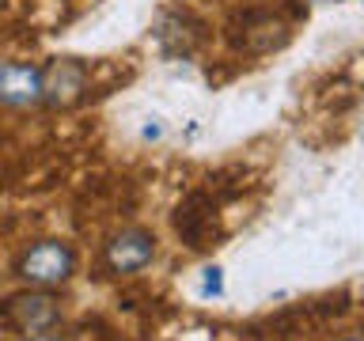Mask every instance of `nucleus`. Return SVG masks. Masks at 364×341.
Segmentation results:
<instances>
[{
    "mask_svg": "<svg viewBox=\"0 0 364 341\" xmlns=\"http://www.w3.org/2000/svg\"><path fill=\"white\" fill-rule=\"evenodd\" d=\"M42 107V65L38 61H0V110Z\"/></svg>",
    "mask_w": 364,
    "mask_h": 341,
    "instance_id": "nucleus-5",
    "label": "nucleus"
},
{
    "mask_svg": "<svg viewBox=\"0 0 364 341\" xmlns=\"http://www.w3.org/2000/svg\"><path fill=\"white\" fill-rule=\"evenodd\" d=\"M91 91V65L80 57H53L42 65V107L50 110H68L84 102Z\"/></svg>",
    "mask_w": 364,
    "mask_h": 341,
    "instance_id": "nucleus-4",
    "label": "nucleus"
},
{
    "mask_svg": "<svg viewBox=\"0 0 364 341\" xmlns=\"http://www.w3.org/2000/svg\"><path fill=\"white\" fill-rule=\"evenodd\" d=\"M68 311L61 296L50 288H16L0 300V326L11 337H31V334H50V330H65Z\"/></svg>",
    "mask_w": 364,
    "mask_h": 341,
    "instance_id": "nucleus-3",
    "label": "nucleus"
},
{
    "mask_svg": "<svg viewBox=\"0 0 364 341\" xmlns=\"http://www.w3.org/2000/svg\"><path fill=\"white\" fill-rule=\"evenodd\" d=\"M289 42V23H281L273 11H247L243 16V38L239 50L247 53H273Z\"/></svg>",
    "mask_w": 364,
    "mask_h": 341,
    "instance_id": "nucleus-7",
    "label": "nucleus"
},
{
    "mask_svg": "<svg viewBox=\"0 0 364 341\" xmlns=\"http://www.w3.org/2000/svg\"><path fill=\"white\" fill-rule=\"evenodd\" d=\"M360 4H364V0H360Z\"/></svg>",
    "mask_w": 364,
    "mask_h": 341,
    "instance_id": "nucleus-13",
    "label": "nucleus"
},
{
    "mask_svg": "<svg viewBox=\"0 0 364 341\" xmlns=\"http://www.w3.org/2000/svg\"><path fill=\"white\" fill-rule=\"evenodd\" d=\"M156 258H159V235L152 227L125 224L99 243L95 269L110 281H125V277H141L144 269H152Z\"/></svg>",
    "mask_w": 364,
    "mask_h": 341,
    "instance_id": "nucleus-2",
    "label": "nucleus"
},
{
    "mask_svg": "<svg viewBox=\"0 0 364 341\" xmlns=\"http://www.w3.org/2000/svg\"><path fill=\"white\" fill-rule=\"evenodd\" d=\"M11 341H73L65 330H50V334H31V337H11Z\"/></svg>",
    "mask_w": 364,
    "mask_h": 341,
    "instance_id": "nucleus-11",
    "label": "nucleus"
},
{
    "mask_svg": "<svg viewBox=\"0 0 364 341\" xmlns=\"http://www.w3.org/2000/svg\"><path fill=\"white\" fill-rule=\"evenodd\" d=\"M80 269V250L61 235H42L31 239L27 247L11 261V277L19 288H65Z\"/></svg>",
    "mask_w": 364,
    "mask_h": 341,
    "instance_id": "nucleus-1",
    "label": "nucleus"
},
{
    "mask_svg": "<svg viewBox=\"0 0 364 341\" xmlns=\"http://www.w3.org/2000/svg\"><path fill=\"white\" fill-rule=\"evenodd\" d=\"M209 227H213V205H209V197H205V193H190V197L178 205V212H175L178 239L190 250H201V247H209Z\"/></svg>",
    "mask_w": 364,
    "mask_h": 341,
    "instance_id": "nucleus-8",
    "label": "nucleus"
},
{
    "mask_svg": "<svg viewBox=\"0 0 364 341\" xmlns=\"http://www.w3.org/2000/svg\"><path fill=\"white\" fill-rule=\"evenodd\" d=\"M159 136H164V121H159V118H148L144 129H141V141H159Z\"/></svg>",
    "mask_w": 364,
    "mask_h": 341,
    "instance_id": "nucleus-10",
    "label": "nucleus"
},
{
    "mask_svg": "<svg viewBox=\"0 0 364 341\" xmlns=\"http://www.w3.org/2000/svg\"><path fill=\"white\" fill-rule=\"evenodd\" d=\"M201 296L205 300H220L224 296V269L220 266H205L201 269Z\"/></svg>",
    "mask_w": 364,
    "mask_h": 341,
    "instance_id": "nucleus-9",
    "label": "nucleus"
},
{
    "mask_svg": "<svg viewBox=\"0 0 364 341\" xmlns=\"http://www.w3.org/2000/svg\"><path fill=\"white\" fill-rule=\"evenodd\" d=\"M334 341H364V330H349V334H341Z\"/></svg>",
    "mask_w": 364,
    "mask_h": 341,
    "instance_id": "nucleus-12",
    "label": "nucleus"
},
{
    "mask_svg": "<svg viewBox=\"0 0 364 341\" xmlns=\"http://www.w3.org/2000/svg\"><path fill=\"white\" fill-rule=\"evenodd\" d=\"M201 23L190 16L186 8H171V11H164V16L156 19V27H152V38H156V45H159V53L164 57H186L198 50V42H201Z\"/></svg>",
    "mask_w": 364,
    "mask_h": 341,
    "instance_id": "nucleus-6",
    "label": "nucleus"
}]
</instances>
